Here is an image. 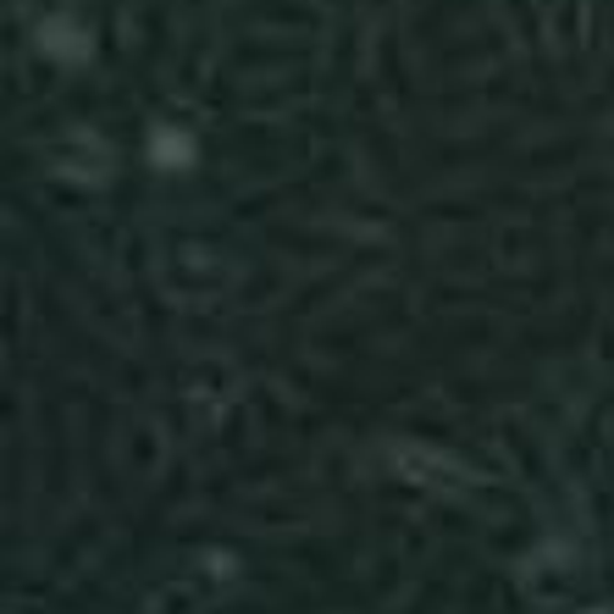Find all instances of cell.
<instances>
[{
	"label": "cell",
	"mask_w": 614,
	"mask_h": 614,
	"mask_svg": "<svg viewBox=\"0 0 614 614\" xmlns=\"http://www.w3.org/2000/svg\"><path fill=\"white\" fill-rule=\"evenodd\" d=\"M393 471H399L404 482H415V488H471V471L459 466L454 454H432V448H421V443L393 448Z\"/></svg>",
	"instance_id": "cell-1"
},
{
	"label": "cell",
	"mask_w": 614,
	"mask_h": 614,
	"mask_svg": "<svg viewBox=\"0 0 614 614\" xmlns=\"http://www.w3.org/2000/svg\"><path fill=\"white\" fill-rule=\"evenodd\" d=\"M51 167H56L62 178H89V183H100V178L111 172V149H105L94 133H62V138L51 144Z\"/></svg>",
	"instance_id": "cell-2"
}]
</instances>
